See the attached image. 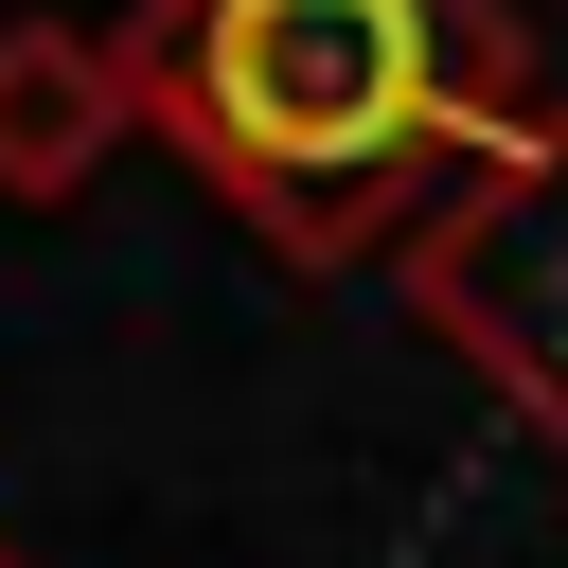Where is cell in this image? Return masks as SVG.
I'll return each mask as SVG.
<instances>
[{"label":"cell","mask_w":568,"mask_h":568,"mask_svg":"<svg viewBox=\"0 0 568 568\" xmlns=\"http://www.w3.org/2000/svg\"><path fill=\"white\" fill-rule=\"evenodd\" d=\"M124 89L284 266H355L408 248L444 160L532 124V36L497 0H142Z\"/></svg>","instance_id":"6da1fadb"},{"label":"cell","mask_w":568,"mask_h":568,"mask_svg":"<svg viewBox=\"0 0 568 568\" xmlns=\"http://www.w3.org/2000/svg\"><path fill=\"white\" fill-rule=\"evenodd\" d=\"M390 284H408V320L497 390V426L568 444V106H532L497 160H462V178L408 213Z\"/></svg>","instance_id":"7a4b0ae2"},{"label":"cell","mask_w":568,"mask_h":568,"mask_svg":"<svg viewBox=\"0 0 568 568\" xmlns=\"http://www.w3.org/2000/svg\"><path fill=\"white\" fill-rule=\"evenodd\" d=\"M106 142H142L124 36H71V18H0V195H18V213H71V195L106 178Z\"/></svg>","instance_id":"3957f363"}]
</instances>
